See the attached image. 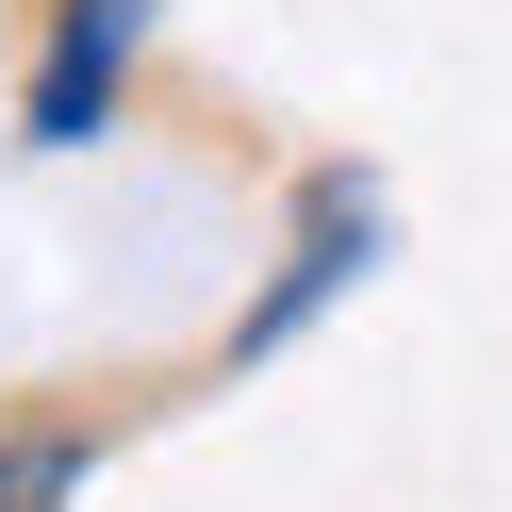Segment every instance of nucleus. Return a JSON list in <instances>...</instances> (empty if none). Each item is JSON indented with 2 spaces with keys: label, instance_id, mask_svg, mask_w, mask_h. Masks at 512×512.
Masks as SVG:
<instances>
[{
  "label": "nucleus",
  "instance_id": "3",
  "mask_svg": "<svg viewBox=\"0 0 512 512\" xmlns=\"http://www.w3.org/2000/svg\"><path fill=\"white\" fill-rule=\"evenodd\" d=\"M83 463H100L83 430H17V446H0V512H67V496H83Z\"/></svg>",
  "mask_w": 512,
  "mask_h": 512
},
{
  "label": "nucleus",
  "instance_id": "1",
  "mask_svg": "<svg viewBox=\"0 0 512 512\" xmlns=\"http://www.w3.org/2000/svg\"><path fill=\"white\" fill-rule=\"evenodd\" d=\"M133 50H149V0H67V17H50V50H34L17 133H34V149H83V133L116 116V83H133Z\"/></svg>",
  "mask_w": 512,
  "mask_h": 512
},
{
  "label": "nucleus",
  "instance_id": "2",
  "mask_svg": "<svg viewBox=\"0 0 512 512\" xmlns=\"http://www.w3.org/2000/svg\"><path fill=\"white\" fill-rule=\"evenodd\" d=\"M364 248H380V215H364V182H314V199H298V248H281V281H265V298L232 314V364H265L281 331H314V314H331L347 281H364Z\"/></svg>",
  "mask_w": 512,
  "mask_h": 512
}]
</instances>
